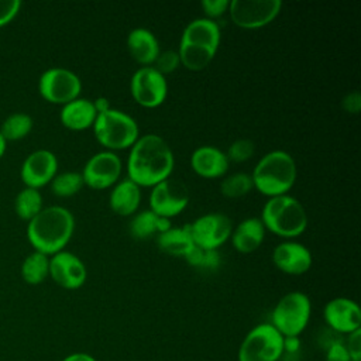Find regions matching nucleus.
<instances>
[{"mask_svg":"<svg viewBox=\"0 0 361 361\" xmlns=\"http://www.w3.org/2000/svg\"><path fill=\"white\" fill-rule=\"evenodd\" d=\"M175 155L169 144L158 134L140 135L128 149L126 161L127 178L140 188H152L171 178Z\"/></svg>","mask_w":361,"mask_h":361,"instance_id":"nucleus-1","label":"nucleus"},{"mask_svg":"<svg viewBox=\"0 0 361 361\" xmlns=\"http://www.w3.org/2000/svg\"><path fill=\"white\" fill-rule=\"evenodd\" d=\"M75 231V217L63 206L44 207L27 226V238L34 251L48 257L65 250Z\"/></svg>","mask_w":361,"mask_h":361,"instance_id":"nucleus-2","label":"nucleus"},{"mask_svg":"<svg viewBox=\"0 0 361 361\" xmlns=\"http://www.w3.org/2000/svg\"><path fill=\"white\" fill-rule=\"evenodd\" d=\"M254 189L267 197L289 193L298 178L295 158L282 149L264 154L250 173Z\"/></svg>","mask_w":361,"mask_h":361,"instance_id":"nucleus-3","label":"nucleus"},{"mask_svg":"<svg viewBox=\"0 0 361 361\" xmlns=\"http://www.w3.org/2000/svg\"><path fill=\"white\" fill-rule=\"evenodd\" d=\"M259 219L267 231L285 240H293L303 234L309 221L305 206L289 193L268 197Z\"/></svg>","mask_w":361,"mask_h":361,"instance_id":"nucleus-4","label":"nucleus"},{"mask_svg":"<svg viewBox=\"0 0 361 361\" xmlns=\"http://www.w3.org/2000/svg\"><path fill=\"white\" fill-rule=\"evenodd\" d=\"M92 130L97 142L104 149L113 152L130 149L141 135L137 120L114 107L99 113Z\"/></svg>","mask_w":361,"mask_h":361,"instance_id":"nucleus-5","label":"nucleus"},{"mask_svg":"<svg viewBox=\"0 0 361 361\" xmlns=\"http://www.w3.org/2000/svg\"><path fill=\"white\" fill-rule=\"evenodd\" d=\"M312 313L309 296L300 290L283 295L271 313V324L285 337H298L307 326Z\"/></svg>","mask_w":361,"mask_h":361,"instance_id":"nucleus-6","label":"nucleus"},{"mask_svg":"<svg viewBox=\"0 0 361 361\" xmlns=\"http://www.w3.org/2000/svg\"><path fill=\"white\" fill-rule=\"evenodd\" d=\"M283 350V336L271 323H261L244 337L238 361H278Z\"/></svg>","mask_w":361,"mask_h":361,"instance_id":"nucleus-7","label":"nucleus"},{"mask_svg":"<svg viewBox=\"0 0 361 361\" xmlns=\"http://www.w3.org/2000/svg\"><path fill=\"white\" fill-rule=\"evenodd\" d=\"M38 92L48 103L63 106L76 97H80L82 80L68 68L52 66L41 73L38 79Z\"/></svg>","mask_w":361,"mask_h":361,"instance_id":"nucleus-8","label":"nucleus"},{"mask_svg":"<svg viewBox=\"0 0 361 361\" xmlns=\"http://www.w3.org/2000/svg\"><path fill=\"white\" fill-rule=\"evenodd\" d=\"M281 8V0H230L227 14L235 27L258 30L271 24Z\"/></svg>","mask_w":361,"mask_h":361,"instance_id":"nucleus-9","label":"nucleus"},{"mask_svg":"<svg viewBox=\"0 0 361 361\" xmlns=\"http://www.w3.org/2000/svg\"><path fill=\"white\" fill-rule=\"evenodd\" d=\"M130 94L138 106L157 109L168 96L166 76L159 73L154 66H140L131 75Z\"/></svg>","mask_w":361,"mask_h":361,"instance_id":"nucleus-10","label":"nucleus"},{"mask_svg":"<svg viewBox=\"0 0 361 361\" xmlns=\"http://www.w3.org/2000/svg\"><path fill=\"white\" fill-rule=\"evenodd\" d=\"M123 173V161L113 151H99L93 154L83 165L80 175L85 186L93 190H104L113 188Z\"/></svg>","mask_w":361,"mask_h":361,"instance_id":"nucleus-11","label":"nucleus"},{"mask_svg":"<svg viewBox=\"0 0 361 361\" xmlns=\"http://www.w3.org/2000/svg\"><path fill=\"white\" fill-rule=\"evenodd\" d=\"M190 202L188 186L175 178H168L151 188L148 203L149 210L157 216L172 219L180 214Z\"/></svg>","mask_w":361,"mask_h":361,"instance_id":"nucleus-12","label":"nucleus"},{"mask_svg":"<svg viewBox=\"0 0 361 361\" xmlns=\"http://www.w3.org/2000/svg\"><path fill=\"white\" fill-rule=\"evenodd\" d=\"M196 247L203 250H219L230 240L233 223L221 212H210L199 216L188 224Z\"/></svg>","mask_w":361,"mask_h":361,"instance_id":"nucleus-13","label":"nucleus"},{"mask_svg":"<svg viewBox=\"0 0 361 361\" xmlns=\"http://www.w3.org/2000/svg\"><path fill=\"white\" fill-rule=\"evenodd\" d=\"M58 158L52 151L39 148L25 157L21 164L20 178L25 188L39 190L51 183L58 173Z\"/></svg>","mask_w":361,"mask_h":361,"instance_id":"nucleus-14","label":"nucleus"},{"mask_svg":"<svg viewBox=\"0 0 361 361\" xmlns=\"http://www.w3.org/2000/svg\"><path fill=\"white\" fill-rule=\"evenodd\" d=\"M49 276L58 286L75 290L85 285L87 269L76 254L62 250L49 257Z\"/></svg>","mask_w":361,"mask_h":361,"instance_id":"nucleus-15","label":"nucleus"},{"mask_svg":"<svg viewBox=\"0 0 361 361\" xmlns=\"http://www.w3.org/2000/svg\"><path fill=\"white\" fill-rule=\"evenodd\" d=\"M274 265L286 275H303L306 274L313 262L310 250L295 240H283L276 244L271 254Z\"/></svg>","mask_w":361,"mask_h":361,"instance_id":"nucleus-16","label":"nucleus"},{"mask_svg":"<svg viewBox=\"0 0 361 361\" xmlns=\"http://www.w3.org/2000/svg\"><path fill=\"white\" fill-rule=\"evenodd\" d=\"M326 324L336 333L350 334L361 329V310L357 302L348 298H334L323 307Z\"/></svg>","mask_w":361,"mask_h":361,"instance_id":"nucleus-17","label":"nucleus"},{"mask_svg":"<svg viewBox=\"0 0 361 361\" xmlns=\"http://www.w3.org/2000/svg\"><path fill=\"white\" fill-rule=\"evenodd\" d=\"M221 41L220 25L206 17L193 18L182 31L179 45L200 48L217 54Z\"/></svg>","mask_w":361,"mask_h":361,"instance_id":"nucleus-18","label":"nucleus"},{"mask_svg":"<svg viewBox=\"0 0 361 361\" xmlns=\"http://www.w3.org/2000/svg\"><path fill=\"white\" fill-rule=\"evenodd\" d=\"M230 166V161L219 147L200 145L190 155L192 171L203 179L224 178Z\"/></svg>","mask_w":361,"mask_h":361,"instance_id":"nucleus-19","label":"nucleus"},{"mask_svg":"<svg viewBox=\"0 0 361 361\" xmlns=\"http://www.w3.org/2000/svg\"><path fill=\"white\" fill-rule=\"evenodd\" d=\"M126 45L130 56L140 66H152L158 54L161 52L157 35L145 27L133 28L127 34Z\"/></svg>","mask_w":361,"mask_h":361,"instance_id":"nucleus-20","label":"nucleus"},{"mask_svg":"<svg viewBox=\"0 0 361 361\" xmlns=\"http://www.w3.org/2000/svg\"><path fill=\"white\" fill-rule=\"evenodd\" d=\"M265 233L267 230L259 217H247L235 227L233 226L228 241L237 252L251 254L262 245Z\"/></svg>","mask_w":361,"mask_h":361,"instance_id":"nucleus-21","label":"nucleus"},{"mask_svg":"<svg viewBox=\"0 0 361 361\" xmlns=\"http://www.w3.org/2000/svg\"><path fill=\"white\" fill-rule=\"evenodd\" d=\"M141 199V188L126 176L110 188L109 206L116 214L130 217L138 212Z\"/></svg>","mask_w":361,"mask_h":361,"instance_id":"nucleus-22","label":"nucleus"},{"mask_svg":"<svg viewBox=\"0 0 361 361\" xmlns=\"http://www.w3.org/2000/svg\"><path fill=\"white\" fill-rule=\"evenodd\" d=\"M97 117L93 100L86 97H76L63 104L59 111L61 124L72 131H85L93 127Z\"/></svg>","mask_w":361,"mask_h":361,"instance_id":"nucleus-23","label":"nucleus"},{"mask_svg":"<svg viewBox=\"0 0 361 361\" xmlns=\"http://www.w3.org/2000/svg\"><path fill=\"white\" fill-rule=\"evenodd\" d=\"M157 245L162 252L168 255L185 258V255L195 247V243L192 240L188 224H185L182 227L172 226L169 230L158 234Z\"/></svg>","mask_w":361,"mask_h":361,"instance_id":"nucleus-24","label":"nucleus"},{"mask_svg":"<svg viewBox=\"0 0 361 361\" xmlns=\"http://www.w3.org/2000/svg\"><path fill=\"white\" fill-rule=\"evenodd\" d=\"M49 276V257L32 251L21 264V278L28 285H39Z\"/></svg>","mask_w":361,"mask_h":361,"instance_id":"nucleus-25","label":"nucleus"},{"mask_svg":"<svg viewBox=\"0 0 361 361\" xmlns=\"http://www.w3.org/2000/svg\"><path fill=\"white\" fill-rule=\"evenodd\" d=\"M44 209V199L38 189L25 188L21 189L14 199V212L27 223L32 220Z\"/></svg>","mask_w":361,"mask_h":361,"instance_id":"nucleus-26","label":"nucleus"},{"mask_svg":"<svg viewBox=\"0 0 361 361\" xmlns=\"http://www.w3.org/2000/svg\"><path fill=\"white\" fill-rule=\"evenodd\" d=\"M32 117L27 113H11L0 126V134L6 141H17L25 138L32 130Z\"/></svg>","mask_w":361,"mask_h":361,"instance_id":"nucleus-27","label":"nucleus"},{"mask_svg":"<svg viewBox=\"0 0 361 361\" xmlns=\"http://www.w3.org/2000/svg\"><path fill=\"white\" fill-rule=\"evenodd\" d=\"M51 192L58 197H71L82 190L85 186L83 178L78 171L58 172L49 183Z\"/></svg>","mask_w":361,"mask_h":361,"instance_id":"nucleus-28","label":"nucleus"},{"mask_svg":"<svg viewBox=\"0 0 361 361\" xmlns=\"http://www.w3.org/2000/svg\"><path fill=\"white\" fill-rule=\"evenodd\" d=\"M157 223H158V216L155 213H152L149 209L140 210L131 216L128 231L131 237L135 240H147L158 234Z\"/></svg>","mask_w":361,"mask_h":361,"instance_id":"nucleus-29","label":"nucleus"},{"mask_svg":"<svg viewBox=\"0 0 361 361\" xmlns=\"http://www.w3.org/2000/svg\"><path fill=\"white\" fill-rule=\"evenodd\" d=\"M254 189L251 175L247 172H235L227 175L220 182V192L224 197L240 199Z\"/></svg>","mask_w":361,"mask_h":361,"instance_id":"nucleus-30","label":"nucleus"},{"mask_svg":"<svg viewBox=\"0 0 361 361\" xmlns=\"http://www.w3.org/2000/svg\"><path fill=\"white\" fill-rule=\"evenodd\" d=\"M183 259L188 265L204 271H216L221 264V255L219 250H203L196 245L185 255Z\"/></svg>","mask_w":361,"mask_h":361,"instance_id":"nucleus-31","label":"nucleus"},{"mask_svg":"<svg viewBox=\"0 0 361 361\" xmlns=\"http://www.w3.org/2000/svg\"><path fill=\"white\" fill-rule=\"evenodd\" d=\"M254 152H255V144L251 140L238 138V140H234L228 145V148L226 151V155H227L230 162L241 164V162H245L250 158H252Z\"/></svg>","mask_w":361,"mask_h":361,"instance_id":"nucleus-32","label":"nucleus"},{"mask_svg":"<svg viewBox=\"0 0 361 361\" xmlns=\"http://www.w3.org/2000/svg\"><path fill=\"white\" fill-rule=\"evenodd\" d=\"M159 73H162L164 76L175 72L179 66H180V59H179V54L175 49H165L161 51L152 65Z\"/></svg>","mask_w":361,"mask_h":361,"instance_id":"nucleus-33","label":"nucleus"},{"mask_svg":"<svg viewBox=\"0 0 361 361\" xmlns=\"http://www.w3.org/2000/svg\"><path fill=\"white\" fill-rule=\"evenodd\" d=\"M228 4L230 0H203L200 3V7L206 18L216 21L219 17L228 11Z\"/></svg>","mask_w":361,"mask_h":361,"instance_id":"nucleus-34","label":"nucleus"},{"mask_svg":"<svg viewBox=\"0 0 361 361\" xmlns=\"http://www.w3.org/2000/svg\"><path fill=\"white\" fill-rule=\"evenodd\" d=\"M21 8L20 0H0V27L7 25L18 14Z\"/></svg>","mask_w":361,"mask_h":361,"instance_id":"nucleus-35","label":"nucleus"},{"mask_svg":"<svg viewBox=\"0 0 361 361\" xmlns=\"http://www.w3.org/2000/svg\"><path fill=\"white\" fill-rule=\"evenodd\" d=\"M344 345L351 361H361V329L350 333Z\"/></svg>","mask_w":361,"mask_h":361,"instance_id":"nucleus-36","label":"nucleus"},{"mask_svg":"<svg viewBox=\"0 0 361 361\" xmlns=\"http://www.w3.org/2000/svg\"><path fill=\"white\" fill-rule=\"evenodd\" d=\"M341 107L344 111L350 114H357L361 110V94L360 92L354 90L347 93L341 100Z\"/></svg>","mask_w":361,"mask_h":361,"instance_id":"nucleus-37","label":"nucleus"},{"mask_svg":"<svg viewBox=\"0 0 361 361\" xmlns=\"http://www.w3.org/2000/svg\"><path fill=\"white\" fill-rule=\"evenodd\" d=\"M326 361H351L343 343H331L326 353Z\"/></svg>","mask_w":361,"mask_h":361,"instance_id":"nucleus-38","label":"nucleus"},{"mask_svg":"<svg viewBox=\"0 0 361 361\" xmlns=\"http://www.w3.org/2000/svg\"><path fill=\"white\" fill-rule=\"evenodd\" d=\"M93 104H94V109H96L97 114H99V113H103V111H107L109 109H111V104H110L109 99H106V97H103V96L96 97V99L93 100Z\"/></svg>","mask_w":361,"mask_h":361,"instance_id":"nucleus-39","label":"nucleus"},{"mask_svg":"<svg viewBox=\"0 0 361 361\" xmlns=\"http://www.w3.org/2000/svg\"><path fill=\"white\" fill-rule=\"evenodd\" d=\"M62 361H96L93 355L87 354V353H72L69 355H66Z\"/></svg>","mask_w":361,"mask_h":361,"instance_id":"nucleus-40","label":"nucleus"},{"mask_svg":"<svg viewBox=\"0 0 361 361\" xmlns=\"http://www.w3.org/2000/svg\"><path fill=\"white\" fill-rule=\"evenodd\" d=\"M6 148H7V141H6V140L3 138V135L0 134V158L4 155Z\"/></svg>","mask_w":361,"mask_h":361,"instance_id":"nucleus-41","label":"nucleus"}]
</instances>
